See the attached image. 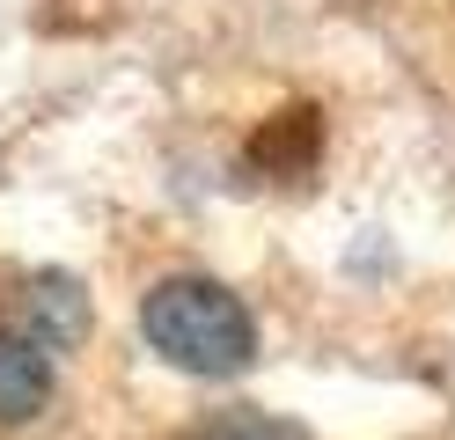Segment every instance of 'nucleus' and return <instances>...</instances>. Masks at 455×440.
<instances>
[{"label": "nucleus", "mask_w": 455, "mask_h": 440, "mask_svg": "<svg viewBox=\"0 0 455 440\" xmlns=\"http://www.w3.org/2000/svg\"><path fill=\"white\" fill-rule=\"evenodd\" d=\"M140 331H148L162 360H177L191 374H235L258 352L250 308L220 279H162L148 293V308H140Z\"/></svg>", "instance_id": "f257e3e1"}, {"label": "nucleus", "mask_w": 455, "mask_h": 440, "mask_svg": "<svg viewBox=\"0 0 455 440\" xmlns=\"http://www.w3.org/2000/svg\"><path fill=\"white\" fill-rule=\"evenodd\" d=\"M22 323H30L22 338H37L44 352L81 345L89 338V293H81L74 279H60V272H37L30 286H22Z\"/></svg>", "instance_id": "f03ea898"}, {"label": "nucleus", "mask_w": 455, "mask_h": 440, "mask_svg": "<svg viewBox=\"0 0 455 440\" xmlns=\"http://www.w3.org/2000/svg\"><path fill=\"white\" fill-rule=\"evenodd\" d=\"M44 396H52V360H44V345L22 338V331H0V426L37 419Z\"/></svg>", "instance_id": "7ed1b4c3"}, {"label": "nucleus", "mask_w": 455, "mask_h": 440, "mask_svg": "<svg viewBox=\"0 0 455 440\" xmlns=\"http://www.w3.org/2000/svg\"><path fill=\"white\" fill-rule=\"evenodd\" d=\"M250 162H258L265 176H301L308 162H316V110H279L272 125L250 140Z\"/></svg>", "instance_id": "20e7f679"}, {"label": "nucleus", "mask_w": 455, "mask_h": 440, "mask_svg": "<svg viewBox=\"0 0 455 440\" xmlns=\"http://www.w3.org/2000/svg\"><path fill=\"white\" fill-rule=\"evenodd\" d=\"M191 440H308V433L287 426V419H265V411H220V419H206Z\"/></svg>", "instance_id": "39448f33"}]
</instances>
